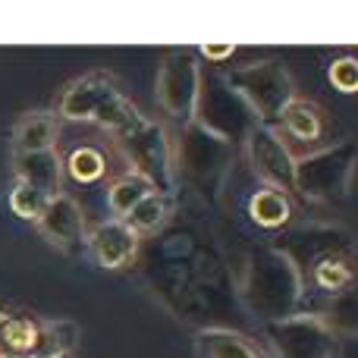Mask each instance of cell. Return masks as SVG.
<instances>
[{"instance_id":"5b68a950","label":"cell","mask_w":358,"mask_h":358,"mask_svg":"<svg viewBox=\"0 0 358 358\" xmlns=\"http://www.w3.org/2000/svg\"><path fill=\"white\" fill-rule=\"evenodd\" d=\"M358 167V145L352 138H336L321 151L296 157L292 170V195L308 204L340 201L349 195Z\"/></svg>"},{"instance_id":"44dd1931","label":"cell","mask_w":358,"mask_h":358,"mask_svg":"<svg viewBox=\"0 0 358 358\" xmlns=\"http://www.w3.org/2000/svg\"><path fill=\"white\" fill-rule=\"evenodd\" d=\"M173 210H176L173 208V195L151 192L148 198H142V201H138L136 208L123 217V223L138 236V239H148V236H155L157 229L167 227L170 217H173Z\"/></svg>"},{"instance_id":"8992f818","label":"cell","mask_w":358,"mask_h":358,"mask_svg":"<svg viewBox=\"0 0 358 358\" xmlns=\"http://www.w3.org/2000/svg\"><path fill=\"white\" fill-rule=\"evenodd\" d=\"M195 123H201L208 132L227 138L229 145H239L248 138V132L258 126V117L248 110V104L236 94V88L227 82L223 69H201V85L195 101Z\"/></svg>"},{"instance_id":"d6986e66","label":"cell","mask_w":358,"mask_h":358,"mask_svg":"<svg viewBox=\"0 0 358 358\" xmlns=\"http://www.w3.org/2000/svg\"><path fill=\"white\" fill-rule=\"evenodd\" d=\"M195 352L201 358H264L261 349L239 330H195Z\"/></svg>"},{"instance_id":"484cf974","label":"cell","mask_w":358,"mask_h":358,"mask_svg":"<svg viewBox=\"0 0 358 358\" xmlns=\"http://www.w3.org/2000/svg\"><path fill=\"white\" fill-rule=\"evenodd\" d=\"M327 79H330V85H334L336 92L355 94L358 92V57H352V54L336 57V60L330 63V69H327Z\"/></svg>"},{"instance_id":"9c48e42d","label":"cell","mask_w":358,"mask_h":358,"mask_svg":"<svg viewBox=\"0 0 358 358\" xmlns=\"http://www.w3.org/2000/svg\"><path fill=\"white\" fill-rule=\"evenodd\" d=\"M198 85H201V57L198 50L189 48H173L164 54L161 69H157V104L170 120H176L179 126L189 123L195 113L198 101Z\"/></svg>"},{"instance_id":"9a60e30c","label":"cell","mask_w":358,"mask_h":358,"mask_svg":"<svg viewBox=\"0 0 358 358\" xmlns=\"http://www.w3.org/2000/svg\"><path fill=\"white\" fill-rule=\"evenodd\" d=\"M315 317L334 334V340H358V280L321 299Z\"/></svg>"},{"instance_id":"30bf717a","label":"cell","mask_w":358,"mask_h":358,"mask_svg":"<svg viewBox=\"0 0 358 358\" xmlns=\"http://www.w3.org/2000/svg\"><path fill=\"white\" fill-rule=\"evenodd\" d=\"M271 129L283 138V145L292 151V157H305L311 151H321L336 142V138H330L334 126H330L327 110L317 101L299 98V94L277 113Z\"/></svg>"},{"instance_id":"83f0119b","label":"cell","mask_w":358,"mask_h":358,"mask_svg":"<svg viewBox=\"0 0 358 358\" xmlns=\"http://www.w3.org/2000/svg\"><path fill=\"white\" fill-rule=\"evenodd\" d=\"M0 358H22V355H0Z\"/></svg>"},{"instance_id":"6da1fadb","label":"cell","mask_w":358,"mask_h":358,"mask_svg":"<svg viewBox=\"0 0 358 358\" xmlns=\"http://www.w3.org/2000/svg\"><path fill=\"white\" fill-rule=\"evenodd\" d=\"M132 267L176 321L195 330L220 327L245 334L248 315L239 302L233 261L204 223L173 210L167 227L138 242Z\"/></svg>"},{"instance_id":"52a82bcc","label":"cell","mask_w":358,"mask_h":358,"mask_svg":"<svg viewBox=\"0 0 358 358\" xmlns=\"http://www.w3.org/2000/svg\"><path fill=\"white\" fill-rule=\"evenodd\" d=\"M223 76L236 88V94L248 104V110L258 117V123L264 126H271L277 120V113L296 98L292 73L280 60L248 63V66L227 69Z\"/></svg>"},{"instance_id":"cb8c5ba5","label":"cell","mask_w":358,"mask_h":358,"mask_svg":"<svg viewBox=\"0 0 358 358\" xmlns=\"http://www.w3.org/2000/svg\"><path fill=\"white\" fill-rule=\"evenodd\" d=\"M79 330L73 321H48L38 327V340L29 358H63L73 352Z\"/></svg>"},{"instance_id":"d4e9b609","label":"cell","mask_w":358,"mask_h":358,"mask_svg":"<svg viewBox=\"0 0 358 358\" xmlns=\"http://www.w3.org/2000/svg\"><path fill=\"white\" fill-rule=\"evenodd\" d=\"M48 201L50 198L44 195V192H38L35 185H29V182H16V189H13V195H10L13 210H16L19 217H25V220H38Z\"/></svg>"},{"instance_id":"f546056e","label":"cell","mask_w":358,"mask_h":358,"mask_svg":"<svg viewBox=\"0 0 358 358\" xmlns=\"http://www.w3.org/2000/svg\"><path fill=\"white\" fill-rule=\"evenodd\" d=\"M63 358H69V355H63Z\"/></svg>"},{"instance_id":"5bb4252c","label":"cell","mask_w":358,"mask_h":358,"mask_svg":"<svg viewBox=\"0 0 358 358\" xmlns=\"http://www.w3.org/2000/svg\"><path fill=\"white\" fill-rule=\"evenodd\" d=\"M138 236L126 227L123 220H98L88 229V245L85 252L94 258V264H101L104 271H123V267L136 264L138 255Z\"/></svg>"},{"instance_id":"4316f807","label":"cell","mask_w":358,"mask_h":358,"mask_svg":"<svg viewBox=\"0 0 358 358\" xmlns=\"http://www.w3.org/2000/svg\"><path fill=\"white\" fill-rule=\"evenodd\" d=\"M233 54H236L233 44H204V48L198 50V57H204V60H210V63H220Z\"/></svg>"},{"instance_id":"603a6c76","label":"cell","mask_w":358,"mask_h":358,"mask_svg":"<svg viewBox=\"0 0 358 358\" xmlns=\"http://www.w3.org/2000/svg\"><path fill=\"white\" fill-rule=\"evenodd\" d=\"M41 321L29 315H0V355H22L29 358L38 340Z\"/></svg>"},{"instance_id":"ac0fdd59","label":"cell","mask_w":358,"mask_h":358,"mask_svg":"<svg viewBox=\"0 0 358 358\" xmlns=\"http://www.w3.org/2000/svg\"><path fill=\"white\" fill-rule=\"evenodd\" d=\"M60 167L73 182L94 185L110 173V155L94 142H76V145H69L66 155L60 157Z\"/></svg>"},{"instance_id":"e0dca14e","label":"cell","mask_w":358,"mask_h":358,"mask_svg":"<svg viewBox=\"0 0 358 358\" xmlns=\"http://www.w3.org/2000/svg\"><path fill=\"white\" fill-rule=\"evenodd\" d=\"M13 164H16L19 182L35 185V189L44 192L48 198L63 192V167H60V155H57L54 148L31 151V155H16Z\"/></svg>"},{"instance_id":"ffe728a7","label":"cell","mask_w":358,"mask_h":358,"mask_svg":"<svg viewBox=\"0 0 358 358\" xmlns=\"http://www.w3.org/2000/svg\"><path fill=\"white\" fill-rule=\"evenodd\" d=\"M60 132V120L50 110L25 113L13 129V148L16 155H31V151H48L54 148V138Z\"/></svg>"},{"instance_id":"7c38bea8","label":"cell","mask_w":358,"mask_h":358,"mask_svg":"<svg viewBox=\"0 0 358 358\" xmlns=\"http://www.w3.org/2000/svg\"><path fill=\"white\" fill-rule=\"evenodd\" d=\"M245 151V164L255 173L258 185H271L280 192H292V170H296V157L283 145V138L271 129V126L258 123L248 138L242 142Z\"/></svg>"},{"instance_id":"ba28073f","label":"cell","mask_w":358,"mask_h":358,"mask_svg":"<svg viewBox=\"0 0 358 358\" xmlns=\"http://www.w3.org/2000/svg\"><path fill=\"white\" fill-rule=\"evenodd\" d=\"M271 245L277 252H283L292 261V267L299 271V277L305 280L317 261L330 258V255L355 252V236L343 223L305 220V223H296V227H286L283 233H277V239Z\"/></svg>"},{"instance_id":"f1b7e54d","label":"cell","mask_w":358,"mask_h":358,"mask_svg":"<svg viewBox=\"0 0 358 358\" xmlns=\"http://www.w3.org/2000/svg\"><path fill=\"white\" fill-rule=\"evenodd\" d=\"M334 358H346V355H334Z\"/></svg>"},{"instance_id":"4dcf8cb0","label":"cell","mask_w":358,"mask_h":358,"mask_svg":"<svg viewBox=\"0 0 358 358\" xmlns=\"http://www.w3.org/2000/svg\"><path fill=\"white\" fill-rule=\"evenodd\" d=\"M346 358H349V355H346Z\"/></svg>"},{"instance_id":"4fadbf2b","label":"cell","mask_w":358,"mask_h":358,"mask_svg":"<svg viewBox=\"0 0 358 358\" xmlns=\"http://www.w3.org/2000/svg\"><path fill=\"white\" fill-rule=\"evenodd\" d=\"M35 223H38V229H41V236L54 248H60V252H66V255L85 252L88 223H85V214H82V208L76 204L73 195H66V192L54 195L44 204L41 217H38Z\"/></svg>"},{"instance_id":"7a4b0ae2","label":"cell","mask_w":358,"mask_h":358,"mask_svg":"<svg viewBox=\"0 0 358 358\" xmlns=\"http://www.w3.org/2000/svg\"><path fill=\"white\" fill-rule=\"evenodd\" d=\"M236 283H239V302L248 321L277 324L302 315L305 308L302 277L292 267V261L277 252L271 242L248 248L242 264L236 267Z\"/></svg>"},{"instance_id":"277c9868","label":"cell","mask_w":358,"mask_h":358,"mask_svg":"<svg viewBox=\"0 0 358 358\" xmlns=\"http://www.w3.org/2000/svg\"><path fill=\"white\" fill-rule=\"evenodd\" d=\"M60 117L69 123H82L101 129L107 136H120L123 129H129L142 110L123 94V88L117 85V79H110L107 73H88L82 79H76L73 85L63 88L60 94Z\"/></svg>"},{"instance_id":"3957f363","label":"cell","mask_w":358,"mask_h":358,"mask_svg":"<svg viewBox=\"0 0 358 358\" xmlns=\"http://www.w3.org/2000/svg\"><path fill=\"white\" fill-rule=\"evenodd\" d=\"M233 167L236 145L208 132L195 120L179 126L173 138V176L176 185L195 195V201H201L204 208H217L223 201V189Z\"/></svg>"},{"instance_id":"8fae6325","label":"cell","mask_w":358,"mask_h":358,"mask_svg":"<svg viewBox=\"0 0 358 358\" xmlns=\"http://www.w3.org/2000/svg\"><path fill=\"white\" fill-rule=\"evenodd\" d=\"M264 336L277 358H334L336 355L334 334L308 311L277 324H264Z\"/></svg>"},{"instance_id":"2e32d148","label":"cell","mask_w":358,"mask_h":358,"mask_svg":"<svg viewBox=\"0 0 358 358\" xmlns=\"http://www.w3.org/2000/svg\"><path fill=\"white\" fill-rule=\"evenodd\" d=\"M248 220L264 233H283L292 220V198L289 192L271 189V185H258L248 198Z\"/></svg>"},{"instance_id":"7402d4cb","label":"cell","mask_w":358,"mask_h":358,"mask_svg":"<svg viewBox=\"0 0 358 358\" xmlns=\"http://www.w3.org/2000/svg\"><path fill=\"white\" fill-rule=\"evenodd\" d=\"M151 192H157L155 185H151V179H145L142 173H136V170H126V173L113 176L110 185H107V210L113 214V220H123Z\"/></svg>"}]
</instances>
